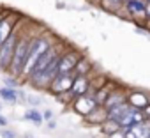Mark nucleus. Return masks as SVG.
Here are the masks:
<instances>
[{
    "mask_svg": "<svg viewBox=\"0 0 150 138\" xmlns=\"http://www.w3.org/2000/svg\"><path fill=\"white\" fill-rule=\"evenodd\" d=\"M127 101V94L125 92H118V90H115V92H111L110 90V94L106 96V99H104V103H103V106L106 108V110H110V108H113V106H117V105H120V103H125Z\"/></svg>",
    "mask_w": 150,
    "mask_h": 138,
    "instance_id": "13",
    "label": "nucleus"
},
{
    "mask_svg": "<svg viewBox=\"0 0 150 138\" xmlns=\"http://www.w3.org/2000/svg\"><path fill=\"white\" fill-rule=\"evenodd\" d=\"M18 39H20V23L16 25L13 34L6 39V43L0 46V71L9 73V67H11V62H13V55H14Z\"/></svg>",
    "mask_w": 150,
    "mask_h": 138,
    "instance_id": "3",
    "label": "nucleus"
},
{
    "mask_svg": "<svg viewBox=\"0 0 150 138\" xmlns=\"http://www.w3.org/2000/svg\"><path fill=\"white\" fill-rule=\"evenodd\" d=\"M88 90H90L88 75H80V76H74V83H72V89H71L69 96H71V99H74L81 94H87Z\"/></svg>",
    "mask_w": 150,
    "mask_h": 138,
    "instance_id": "9",
    "label": "nucleus"
},
{
    "mask_svg": "<svg viewBox=\"0 0 150 138\" xmlns=\"http://www.w3.org/2000/svg\"><path fill=\"white\" fill-rule=\"evenodd\" d=\"M42 117H44V120H50V119H53V112L51 110H44L42 112Z\"/></svg>",
    "mask_w": 150,
    "mask_h": 138,
    "instance_id": "22",
    "label": "nucleus"
},
{
    "mask_svg": "<svg viewBox=\"0 0 150 138\" xmlns=\"http://www.w3.org/2000/svg\"><path fill=\"white\" fill-rule=\"evenodd\" d=\"M150 21V2H146V23Z\"/></svg>",
    "mask_w": 150,
    "mask_h": 138,
    "instance_id": "25",
    "label": "nucleus"
},
{
    "mask_svg": "<svg viewBox=\"0 0 150 138\" xmlns=\"http://www.w3.org/2000/svg\"><path fill=\"white\" fill-rule=\"evenodd\" d=\"M143 112H145V115H146V119L150 120V103H148V106H146V108H145Z\"/></svg>",
    "mask_w": 150,
    "mask_h": 138,
    "instance_id": "26",
    "label": "nucleus"
},
{
    "mask_svg": "<svg viewBox=\"0 0 150 138\" xmlns=\"http://www.w3.org/2000/svg\"><path fill=\"white\" fill-rule=\"evenodd\" d=\"M57 75H58V58H55L46 69H42L41 73L32 75L28 78V82H30L32 87H35L39 90H48L50 85H51V82L57 78Z\"/></svg>",
    "mask_w": 150,
    "mask_h": 138,
    "instance_id": "4",
    "label": "nucleus"
},
{
    "mask_svg": "<svg viewBox=\"0 0 150 138\" xmlns=\"http://www.w3.org/2000/svg\"><path fill=\"white\" fill-rule=\"evenodd\" d=\"M96 2H99V0H96Z\"/></svg>",
    "mask_w": 150,
    "mask_h": 138,
    "instance_id": "30",
    "label": "nucleus"
},
{
    "mask_svg": "<svg viewBox=\"0 0 150 138\" xmlns=\"http://www.w3.org/2000/svg\"><path fill=\"white\" fill-rule=\"evenodd\" d=\"M25 119L27 120H30V122H34L35 126H41L42 122H44V117H42V113L37 110V108H28L27 112H25Z\"/></svg>",
    "mask_w": 150,
    "mask_h": 138,
    "instance_id": "17",
    "label": "nucleus"
},
{
    "mask_svg": "<svg viewBox=\"0 0 150 138\" xmlns=\"http://www.w3.org/2000/svg\"><path fill=\"white\" fill-rule=\"evenodd\" d=\"M7 124H9V120H7L2 113H0V127H7Z\"/></svg>",
    "mask_w": 150,
    "mask_h": 138,
    "instance_id": "23",
    "label": "nucleus"
},
{
    "mask_svg": "<svg viewBox=\"0 0 150 138\" xmlns=\"http://www.w3.org/2000/svg\"><path fill=\"white\" fill-rule=\"evenodd\" d=\"M134 106H131L129 105V101H125V103H120V105H117V106H113V108H110V110H106V115H108V119L110 120H115L117 124H120V120L132 110Z\"/></svg>",
    "mask_w": 150,
    "mask_h": 138,
    "instance_id": "10",
    "label": "nucleus"
},
{
    "mask_svg": "<svg viewBox=\"0 0 150 138\" xmlns=\"http://www.w3.org/2000/svg\"><path fill=\"white\" fill-rule=\"evenodd\" d=\"M16 21L11 20L9 16H4V18H0V46H2L6 43V39L13 34V30L16 28Z\"/></svg>",
    "mask_w": 150,
    "mask_h": 138,
    "instance_id": "11",
    "label": "nucleus"
},
{
    "mask_svg": "<svg viewBox=\"0 0 150 138\" xmlns=\"http://www.w3.org/2000/svg\"><path fill=\"white\" fill-rule=\"evenodd\" d=\"M0 99L9 103V105H14L18 99H20V90L14 89V87H7L4 85L2 89H0Z\"/></svg>",
    "mask_w": 150,
    "mask_h": 138,
    "instance_id": "14",
    "label": "nucleus"
},
{
    "mask_svg": "<svg viewBox=\"0 0 150 138\" xmlns=\"http://www.w3.org/2000/svg\"><path fill=\"white\" fill-rule=\"evenodd\" d=\"M74 73H58L57 78L51 82L50 85V92L55 94V96H62V94H69L71 89H72V83H74Z\"/></svg>",
    "mask_w": 150,
    "mask_h": 138,
    "instance_id": "7",
    "label": "nucleus"
},
{
    "mask_svg": "<svg viewBox=\"0 0 150 138\" xmlns=\"http://www.w3.org/2000/svg\"><path fill=\"white\" fill-rule=\"evenodd\" d=\"M124 11L134 20V23H146V0H125Z\"/></svg>",
    "mask_w": 150,
    "mask_h": 138,
    "instance_id": "6",
    "label": "nucleus"
},
{
    "mask_svg": "<svg viewBox=\"0 0 150 138\" xmlns=\"http://www.w3.org/2000/svg\"><path fill=\"white\" fill-rule=\"evenodd\" d=\"M146 2H150V0H146Z\"/></svg>",
    "mask_w": 150,
    "mask_h": 138,
    "instance_id": "29",
    "label": "nucleus"
},
{
    "mask_svg": "<svg viewBox=\"0 0 150 138\" xmlns=\"http://www.w3.org/2000/svg\"><path fill=\"white\" fill-rule=\"evenodd\" d=\"M127 101H129L131 106H134L138 110H145L148 106V103H150V97L146 94H143V92H129Z\"/></svg>",
    "mask_w": 150,
    "mask_h": 138,
    "instance_id": "12",
    "label": "nucleus"
},
{
    "mask_svg": "<svg viewBox=\"0 0 150 138\" xmlns=\"http://www.w3.org/2000/svg\"><path fill=\"white\" fill-rule=\"evenodd\" d=\"M48 127H50V129H55V127H57V122H55L53 119H50V120H48Z\"/></svg>",
    "mask_w": 150,
    "mask_h": 138,
    "instance_id": "24",
    "label": "nucleus"
},
{
    "mask_svg": "<svg viewBox=\"0 0 150 138\" xmlns=\"http://www.w3.org/2000/svg\"><path fill=\"white\" fill-rule=\"evenodd\" d=\"M51 36H34L32 37V43H30V48H28V57H27V62H25V67H23V73H21V78L28 80L32 71H34V67H35V62L37 58L51 46Z\"/></svg>",
    "mask_w": 150,
    "mask_h": 138,
    "instance_id": "1",
    "label": "nucleus"
},
{
    "mask_svg": "<svg viewBox=\"0 0 150 138\" xmlns=\"http://www.w3.org/2000/svg\"><path fill=\"white\" fill-rule=\"evenodd\" d=\"M80 53L78 51H64L58 57V73H74L78 60H80Z\"/></svg>",
    "mask_w": 150,
    "mask_h": 138,
    "instance_id": "8",
    "label": "nucleus"
},
{
    "mask_svg": "<svg viewBox=\"0 0 150 138\" xmlns=\"http://www.w3.org/2000/svg\"><path fill=\"white\" fill-rule=\"evenodd\" d=\"M90 69H92V65H90L88 58L81 55L80 60H78V64H76V67H74V75H76V76H80V75H88Z\"/></svg>",
    "mask_w": 150,
    "mask_h": 138,
    "instance_id": "16",
    "label": "nucleus"
},
{
    "mask_svg": "<svg viewBox=\"0 0 150 138\" xmlns=\"http://www.w3.org/2000/svg\"><path fill=\"white\" fill-rule=\"evenodd\" d=\"M99 4L110 13H118V9H124L125 0H99Z\"/></svg>",
    "mask_w": 150,
    "mask_h": 138,
    "instance_id": "15",
    "label": "nucleus"
},
{
    "mask_svg": "<svg viewBox=\"0 0 150 138\" xmlns=\"http://www.w3.org/2000/svg\"><path fill=\"white\" fill-rule=\"evenodd\" d=\"M97 106H101V105L97 103V99L94 97V94H88V92L72 99V110L76 112V113H80L81 117L90 115Z\"/></svg>",
    "mask_w": 150,
    "mask_h": 138,
    "instance_id": "5",
    "label": "nucleus"
},
{
    "mask_svg": "<svg viewBox=\"0 0 150 138\" xmlns=\"http://www.w3.org/2000/svg\"><path fill=\"white\" fill-rule=\"evenodd\" d=\"M106 138H127L125 136V129H117V131H113V133H110V134H106Z\"/></svg>",
    "mask_w": 150,
    "mask_h": 138,
    "instance_id": "19",
    "label": "nucleus"
},
{
    "mask_svg": "<svg viewBox=\"0 0 150 138\" xmlns=\"http://www.w3.org/2000/svg\"><path fill=\"white\" fill-rule=\"evenodd\" d=\"M30 43H32V37L30 36H20L18 43H16V50H14V55H13V62H11V67H9V73L16 78H21V73H23V67H25V62H27V57H28V48H30Z\"/></svg>",
    "mask_w": 150,
    "mask_h": 138,
    "instance_id": "2",
    "label": "nucleus"
},
{
    "mask_svg": "<svg viewBox=\"0 0 150 138\" xmlns=\"http://www.w3.org/2000/svg\"><path fill=\"white\" fill-rule=\"evenodd\" d=\"M0 136H2V138H16V133L14 131H11V129H2V131H0Z\"/></svg>",
    "mask_w": 150,
    "mask_h": 138,
    "instance_id": "21",
    "label": "nucleus"
},
{
    "mask_svg": "<svg viewBox=\"0 0 150 138\" xmlns=\"http://www.w3.org/2000/svg\"><path fill=\"white\" fill-rule=\"evenodd\" d=\"M0 112H2V105H0Z\"/></svg>",
    "mask_w": 150,
    "mask_h": 138,
    "instance_id": "28",
    "label": "nucleus"
},
{
    "mask_svg": "<svg viewBox=\"0 0 150 138\" xmlns=\"http://www.w3.org/2000/svg\"><path fill=\"white\" fill-rule=\"evenodd\" d=\"M16 80H18V78L11 75V76H7V78L4 80V83H6L7 87H14V89H18V82H16Z\"/></svg>",
    "mask_w": 150,
    "mask_h": 138,
    "instance_id": "20",
    "label": "nucleus"
},
{
    "mask_svg": "<svg viewBox=\"0 0 150 138\" xmlns=\"http://www.w3.org/2000/svg\"><path fill=\"white\" fill-rule=\"evenodd\" d=\"M25 99H27V101H28V105H30V106H34V108H35V106H39V105H41V101H42L39 96H32V94H30V96H27Z\"/></svg>",
    "mask_w": 150,
    "mask_h": 138,
    "instance_id": "18",
    "label": "nucleus"
},
{
    "mask_svg": "<svg viewBox=\"0 0 150 138\" xmlns=\"http://www.w3.org/2000/svg\"><path fill=\"white\" fill-rule=\"evenodd\" d=\"M25 138H32V136H30V134H27V136H25Z\"/></svg>",
    "mask_w": 150,
    "mask_h": 138,
    "instance_id": "27",
    "label": "nucleus"
}]
</instances>
